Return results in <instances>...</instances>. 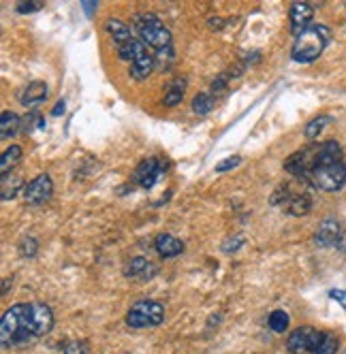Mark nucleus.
I'll list each match as a JSON object with an SVG mask.
<instances>
[{"label": "nucleus", "instance_id": "obj_10", "mask_svg": "<svg viewBox=\"0 0 346 354\" xmlns=\"http://www.w3.org/2000/svg\"><path fill=\"white\" fill-rule=\"evenodd\" d=\"M342 224L336 218H327L319 224L316 233H314V244L319 248H336L338 237L342 235Z\"/></svg>", "mask_w": 346, "mask_h": 354}, {"label": "nucleus", "instance_id": "obj_14", "mask_svg": "<svg viewBox=\"0 0 346 354\" xmlns=\"http://www.w3.org/2000/svg\"><path fill=\"white\" fill-rule=\"evenodd\" d=\"M154 248H157L161 259H173V257H178V254L184 252V244L178 237L169 235V233H161L159 237H157V244H154Z\"/></svg>", "mask_w": 346, "mask_h": 354}, {"label": "nucleus", "instance_id": "obj_32", "mask_svg": "<svg viewBox=\"0 0 346 354\" xmlns=\"http://www.w3.org/2000/svg\"><path fill=\"white\" fill-rule=\"evenodd\" d=\"M41 7H43V5H41V3H36V0H34L32 5H30V3H28V5H26V3L17 5V11H19V13H32V11H38Z\"/></svg>", "mask_w": 346, "mask_h": 354}, {"label": "nucleus", "instance_id": "obj_13", "mask_svg": "<svg viewBox=\"0 0 346 354\" xmlns=\"http://www.w3.org/2000/svg\"><path fill=\"white\" fill-rule=\"evenodd\" d=\"M154 69H157V56L150 51H143L139 58H135L130 62V77L135 82H143L152 75Z\"/></svg>", "mask_w": 346, "mask_h": 354}, {"label": "nucleus", "instance_id": "obj_2", "mask_svg": "<svg viewBox=\"0 0 346 354\" xmlns=\"http://www.w3.org/2000/svg\"><path fill=\"white\" fill-rule=\"evenodd\" d=\"M332 41V30L321 24H312L308 30H303L293 43L291 58L295 62L308 64L314 62L316 58L325 51V47Z\"/></svg>", "mask_w": 346, "mask_h": 354}, {"label": "nucleus", "instance_id": "obj_33", "mask_svg": "<svg viewBox=\"0 0 346 354\" xmlns=\"http://www.w3.org/2000/svg\"><path fill=\"white\" fill-rule=\"evenodd\" d=\"M336 250H340L342 254H346V228L342 231V235L338 237V244H336Z\"/></svg>", "mask_w": 346, "mask_h": 354}, {"label": "nucleus", "instance_id": "obj_11", "mask_svg": "<svg viewBox=\"0 0 346 354\" xmlns=\"http://www.w3.org/2000/svg\"><path fill=\"white\" fill-rule=\"evenodd\" d=\"M157 265L154 263H150L148 259H143V257H135V259H130V263L124 267V275L126 278H130V280H152L154 275H157Z\"/></svg>", "mask_w": 346, "mask_h": 354}, {"label": "nucleus", "instance_id": "obj_23", "mask_svg": "<svg viewBox=\"0 0 346 354\" xmlns=\"http://www.w3.org/2000/svg\"><path fill=\"white\" fill-rule=\"evenodd\" d=\"M332 122V115H316V117H312L310 122L305 124V128H303V134H305V139H316V137L323 132V128Z\"/></svg>", "mask_w": 346, "mask_h": 354}, {"label": "nucleus", "instance_id": "obj_18", "mask_svg": "<svg viewBox=\"0 0 346 354\" xmlns=\"http://www.w3.org/2000/svg\"><path fill=\"white\" fill-rule=\"evenodd\" d=\"M22 154L24 150L19 145H11L3 152V156H0V175H9L13 173V169L22 163Z\"/></svg>", "mask_w": 346, "mask_h": 354}, {"label": "nucleus", "instance_id": "obj_15", "mask_svg": "<svg viewBox=\"0 0 346 354\" xmlns=\"http://www.w3.org/2000/svg\"><path fill=\"white\" fill-rule=\"evenodd\" d=\"M105 32L111 36V41L115 43V47H122L124 43H128L135 38L130 28L122 22V19H115V17H109L105 22Z\"/></svg>", "mask_w": 346, "mask_h": 354}, {"label": "nucleus", "instance_id": "obj_21", "mask_svg": "<svg viewBox=\"0 0 346 354\" xmlns=\"http://www.w3.org/2000/svg\"><path fill=\"white\" fill-rule=\"evenodd\" d=\"M143 51H148V47H146V43H143V41H139L137 36H135L132 41L124 43L122 47H118V56H120V60H126V62H132L135 58H139Z\"/></svg>", "mask_w": 346, "mask_h": 354}, {"label": "nucleus", "instance_id": "obj_26", "mask_svg": "<svg viewBox=\"0 0 346 354\" xmlns=\"http://www.w3.org/2000/svg\"><path fill=\"white\" fill-rule=\"evenodd\" d=\"M34 128H45V117L38 111H30L22 117V132H32Z\"/></svg>", "mask_w": 346, "mask_h": 354}, {"label": "nucleus", "instance_id": "obj_28", "mask_svg": "<svg viewBox=\"0 0 346 354\" xmlns=\"http://www.w3.org/2000/svg\"><path fill=\"white\" fill-rule=\"evenodd\" d=\"M62 354H90V346L82 340H71L62 346Z\"/></svg>", "mask_w": 346, "mask_h": 354}, {"label": "nucleus", "instance_id": "obj_25", "mask_svg": "<svg viewBox=\"0 0 346 354\" xmlns=\"http://www.w3.org/2000/svg\"><path fill=\"white\" fill-rule=\"evenodd\" d=\"M340 348V342L338 338L334 335V333H323V340L321 344L316 346V350L312 354H336Z\"/></svg>", "mask_w": 346, "mask_h": 354}, {"label": "nucleus", "instance_id": "obj_24", "mask_svg": "<svg viewBox=\"0 0 346 354\" xmlns=\"http://www.w3.org/2000/svg\"><path fill=\"white\" fill-rule=\"evenodd\" d=\"M269 329H272L274 333H284L288 329V314L284 309H274L272 314H269Z\"/></svg>", "mask_w": 346, "mask_h": 354}, {"label": "nucleus", "instance_id": "obj_4", "mask_svg": "<svg viewBox=\"0 0 346 354\" xmlns=\"http://www.w3.org/2000/svg\"><path fill=\"white\" fill-rule=\"evenodd\" d=\"M165 320V307L163 303L154 299H141L132 303L126 314V324L130 329H154Z\"/></svg>", "mask_w": 346, "mask_h": 354}, {"label": "nucleus", "instance_id": "obj_17", "mask_svg": "<svg viewBox=\"0 0 346 354\" xmlns=\"http://www.w3.org/2000/svg\"><path fill=\"white\" fill-rule=\"evenodd\" d=\"M19 130H22V117L15 111H3V115H0V137L13 139Z\"/></svg>", "mask_w": 346, "mask_h": 354}, {"label": "nucleus", "instance_id": "obj_22", "mask_svg": "<svg viewBox=\"0 0 346 354\" xmlns=\"http://www.w3.org/2000/svg\"><path fill=\"white\" fill-rule=\"evenodd\" d=\"M216 105V98L214 94H207V92H199L195 98H192V111L199 113V115H207Z\"/></svg>", "mask_w": 346, "mask_h": 354}, {"label": "nucleus", "instance_id": "obj_12", "mask_svg": "<svg viewBox=\"0 0 346 354\" xmlns=\"http://www.w3.org/2000/svg\"><path fill=\"white\" fill-rule=\"evenodd\" d=\"M49 90L45 82H30L22 92H19V103H22L26 109H34L36 105H41L47 98Z\"/></svg>", "mask_w": 346, "mask_h": 354}, {"label": "nucleus", "instance_id": "obj_19", "mask_svg": "<svg viewBox=\"0 0 346 354\" xmlns=\"http://www.w3.org/2000/svg\"><path fill=\"white\" fill-rule=\"evenodd\" d=\"M184 92H186V80H184V77H176V80L167 86V92H165V98H163L165 107L180 105L182 98H184Z\"/></svg>", "mask_w": 346, "mask_h": 354}, {"label": "nucleus", "instance_id": "obj_34", "mask_svg": "<svg viewBox=\"0 0 346 354\" xmlns=\"http://www.w3.org/2000/svg\"><path fill=\"white\" fill-rule=\"evenodd\" d=\"M65 105H67L65 101H58V103H56V107L51 109V115H56V117H58V115H60V113H65V109H67Z\"/></svg>", "mask_w": 346, "mask_h": 354}, {"label": "nucleus", "instance_id": "obj_30", "mask_svg": "<svg viewBox=\"0 0 346 354\" xmlns=\"http://www.w3.org/2000/svg\"><path fill=\"white\" fill-rule=\"evenodd\" d=\"M227 82H229V75H220L218 80L211 82V94H220L227 86Z\"/></svg>", "mask_w": 346, "mask_h": 354}, {"label": "nucleus", "instance_id": "obj_36", "mask_svg": "<svg viewBox=\"0 0 346 354\" xmlns=\"http://www.w3.org/2000/svg\"><path fill=\"white\" fill-rule=\"evenodd\" d=\"M344 354H346V352H344Z\"/></svg>", "mask_w": 346, "mask_h": 354}, {"label": "nucleus", "instance_id": "obj_8", "mask_svg": "<svg viewBox=\"0 0 346 354\" xmlns=\"http://www.w3.org/2000/svg\"><path fill=\"white\" fill-rule=\"evenodd\" d=\"M165 173V165L159 158H146L137 165L132 173V184L141 186L143 190H150L154 184H157Z\"/></svg>", "mask_w": 346, "mask_h": 354}, {"label": "nucleus", "instance_id": "obj_29", "mask_svg": "<svg viewBox=\"0 0 346 354\" xmlns=\"http://www.w3.org/2000/svg\"><path fill=\"white\" fill-rule=\"evenodd\" d=\"M240 163H242V156H229V158H224V161H220L216 165V173H224V171L235 169Z\"/></svg>", "mask_w": 346, "mask_h": 354}, {"label": "nucleus", "instance_id": "obj_16", "mask_svg": "<svg viewBox=\"0 0 346 354\" xmlns=\"http://www.w3.org/2000/svg\"><path fill=\"white\" fill-rule=\"evenodd\" d=\"M288 213L291 215H308L310 213V209H312V199H310V194L308 192H299V194H291L286 199V203L282 205Z\"/></svg>", "mask_w": 346, "mask_h": 354}, {"label": "nucleus", "instance_id": "obj_35", "mask_svg": "<svg viewBox=\"0 0 346 354\" xmlns=\"http://www.w3.org/2000/svg\"><path fill=\"white\" fill-rule=\"evenodd\" d=\"M94 7H96V5H94V3H90V0H86V3H84V9L88 11V15L92 13V9H94Z\"/></svg>", "mask_w": 346, "mask_h": 354}, {"label": "nucleus", "instance_id": "obj_7", "mask_svg": "<svg viewBox=\"0 0 346 354\" xmlns=\"http://www.w3.org/2000/svg\"><path fill=\"white\" fill-rule=\"evenodd\" d=\"M54 194V182L47 173H38L32 182H28L24 186V201L30 205V207H38L43 205L45 201L51 199Z\"/></svg>", "mask_w": 346, "mask_h": 354}, {"label": "nucleus", "instance_id": "obj_3", "mask_svg": "<svg viewBox=\"0 0 346 354\" xmlns=\"http://www.w3.org/2000/svg\"><path fill=\"white\" fill-rule=\"evenodd\" d=\"M135 28H137L139 41H143L146 47L157 49V54L171 49V32L165 28L157 13H139L135 17Z\"/></svg>", "mask_w": 346, "mask_h": 354}, {"label": "nucleus", "instance_id": "obj_1", "mask_svg": "<svg viewBox=\"0 0 346 354\" xmlns=\"http://www.w3.org/2000/svg\"><path fill=\"white\" fill-rule=\"evenodd\" d=\"M54 329V311L45 303L11 305L0 320L3 348H26L32 340L43 338Z\"/></svg>", "mask_w": 346, "mask_h": 354}, {"label": "nucleus", "instance_id": "obj_20", "mask_svg": "<svg viewBox=\"0 0 346 354\" xmlns=\"http://www.w3.org/2000/svg\"><path fill=\"white\" fill-rule=\"evenodd\" d=\"M22 177H17L15 173H9V175H3V184H0V199L3 201H11L15 199V194L22 188Z\"/></svg>", "mask_w": 346, "mask_h": 354}, {"label": "nucleus", "instance_id": "obj_6", "mask_svg": "<svg viewBox=\"0 0 346 354\" xmlns=\"http://www.w3.org/2000/svg\"><path fill=\"white\" fill-rule=\"evenodd\" d=\"M323 340V333L314 327H299L286 340V348L291 354H312Z\"/></svg>", "mask_w": 346, "mask_h": 354}, {"label": "nucleus", "instance_id": "obj_9", "mask_svg": "<svg viewBox=\"0 0 346 354\" xmlns=\"http://www.w3.org/2000/svg\"><path fill=\"white\" fill-rule=\"evenodd\" d=\"M312 17H314V9L308 3H293L291 11H288V19H291V32L297 38L303 30H308L312 26Z\"/></svg>", "mask_w": 346, "mask_h": 354}, {"label": "nucleus", "instance_id": "obj_5", "mask_svg": "<svg viewBox=\"0 0 346 354\" xmlns=\"http://www.w3.org/2000/svg\"><path fill=\"white\" fill-rule=\"evenodd\" d=\"M305 184L312 186L314 190L323 192H338L346 184V163H334L316 167L310 175L305 177Z\"/></svg>", "mask_w": 346, "mask_h": 354}, {"label": "nucleus", "instance_id": "obj_27", "mask_svg": "<svg viewBox=\"0 0 346 354\" xmlns=\"http://www.w3.org/2000/svg\"><path fill=\"white\" fill-rule=\"evenodd\" d=\"M38 252V241L34 237H26L19 244V257L22 259H34Z\"/></svg>", "mask_w": 346, "mask_h": 354}, {"label": "nucleus", "instance_id": "obj_31", "mask_svg": "<svg viewBox=\"0 0 346 354\" xmlns=\"http://www.w3.org/2000/svg\"><path fill=\"white\" fill-rule=\"evenodd\" d=\"M330 297H332L334 301H338V303L346 309V290H338V288H334V290H330Z\"/></svg>", "mask_w": 346, "mask_h": 354}]
</instances>
